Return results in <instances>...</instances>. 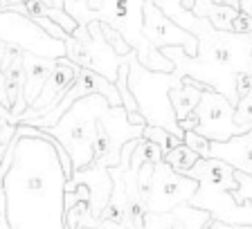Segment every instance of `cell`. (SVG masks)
Here are the masks:
<instances>
[{"mask_svg": "<svg viewBox=\"0 0 252 229\" xmlns=\"http://www.w3.org/2000/svg\"><path fill=\"white\" fill-rule=\"evenodd\" d=\"M57 137L14 135V162L2 180L11 229H65V171Z\"/></svg>", "mask_w": 252, "mask_h": 229, "instance_id": "6da1fadb", "label": "cell"}, {"mask_svg": "<svg viewBox=\"0 0 252 229\" xmlns=\"http://www.w3.org/2000/svg\"><path fill=\"white\" fill-rule=\"evenodd\" d=\"M176 25L191 31L198 38V54L189 57L183 47H164L162 54L173 61L180 79L191 77L212 86L236 106V77L239 72H252V34H234L212 27L207 18H198L185 9L180 0H153Z\"/></svg>", "mask_w": 252, "mask_h": 229, "instance_id": "7a4b0ae2", "label": "cell"}, {"mask_svg": "<svg viewBox=\"0 0 252 229\" xmlns=\"http://www.w3.org/2000/svg\"><path fill=\"white\" fill-rule=\"evenodd\" d=\"M180 84L183 79L176 72H153L137 61L135 50L128 54V88L135 94L140 113L144 114L147 124L160 126L183 140L185 130L178 126V117L169 99V90Z\"/></svg>", "mask_w": 252, "mask_h": 229, "instance_id": "3957f363", "label": "cell"}, {"mask_svg": "<svg viewBox=\"0 0 252 229\" xmlns=\"http://www.w3.org/2000/svg\"><path fill=\"white\" fill-rule=\"evenodd\" d=\"M108 108L110 104L104 94H88L84 99L74 101L65 110V114L57 121V126L45 130L52 137H57L59 144L68 151L74 171L93 164V144L94 133H97V121Z\"/></svg>", "mask_w": 252, "mask_h": 229, "instance_id": "277c9868", "label": "cell"}, {"mask_svg": "<svg viewBox=\"0 0 252 229\" xmlns=\"http://www.w3.org/2000/svg\"><path fill=\"white\" fill-rule=\"evenodd\" d=\"M144 126H135L128 121L124 106L108 108L97 121V133H94L93 144V167H120L122 146L133 137H142Z\"/></svg>", "mask_w": 252, "mask_h": 229, "instance_id": "5b68a950", "label": "cell"}, {"mask_svg": "<svg viewBox=\"0 0 252 229\" xmlns=\"http://www.w3.org/2000/svg\"><path fill=\"white\" fill-rule=\"evenodd\" d=\"M194 113L198 114V128H196V133H200V135L207 137L210 142H227L232 137L243 135V133L250 130L246 126L236 124L234 104L227 99L225 94H220L214 88L205 90Z\"/></svg>", "mask_w": 252, "mask_h": 229, "instance_id": "8992f818", "label": "cell"}, {"mask_svg": "<svg viewBox=\"0 0 252 229\" xmlns=\"http://www.w3.org/2000/svg\"><path fill=\"white\" fill-rule=\"evenodd\" d=\"M198 191V180L183 173L173 171L167 162L156 164V173H153V191L149 198V211L151 214H169L178 204H185L194 198V193Z\"/></svg>", "mask_w": 252, "mask_h": 229, "instance_id": "52a82bcc", "label": "cell"}, {"mask_svg": "<svg viewBox=\"0 0 252 229\" xmlns=\"http://www.w3.org/2000/svg\"><path fill=\"white\" fill-rule=\"evenodd\" d=\"M142 31H144L147 41L153 47H158V50L178 45V47H183L189 57L198 54V38L191 31L176 25L153 0L144 2V25H142Z\"/></svg>", "mask_w": 252, "mask_h": 229, "instance_id": "ba28073f", "label": "cell"}, {"mask_svg": "<svg viewBox=\"0 0 252 229\" xmlns=\"http://www.w3.org/2000/svg\"><path fill=\"white\" fill-rule=\"evenodd\" d=\"M79 70L81 68H79L77 63L70 61L68 57L57 58V68L47 77L45 86H43L41 94H38V99L32 104V108H27L25 113L18 117V124L27 121V119H34V117H43V114H47L50 110L57 108L63 97L68 94V90L72 88V84L77 81Z\"/></svg>", "mask_w": 252, "mask_h": 229, "instance_id": "9c48e42d", "label": "cell"}, {"mask_svg": "<svg viewBox=\"0 0 252 229\" xmlns=\"http://www.w3.org/2000/svg\"><path fill=\"white\" fill-rule=\"evenodd\" d=\"M86 184L90 189V216L101 223V214H104L106 204L113 193V177H110V169L106 167H86L72 173L65 184Z\"/></svg>", "mask_w": 252, "mask_h": 229, "instance_id": "30bf717a", "label": "cell"}, {"mask_svg": "<svg viewBox=\"0 0 252 229\" xmlns=\"http://www.w3.org/2000/svg\"><path fill=\"white\" fill-rule=\"evenodd\" d=\"M210 157L223 160L230 167H234L236 171L252 175V128L227 142H212Z\"/></svg>", "mask_w": 252, "mask_h": 229, "instance_id": "8fae6325", "label": "cell"}, {"mask_svg": "<svg viewBox=\"0 0 252 229\" xmlns=\"http://www.w3.org/2000/svg\"><path fill=\"white\" fill-rule=\"evenodd\" d=\"M23 65H25L23 101L27 104V108H32V104L38 99V94H41L47 77L57 68V58H45V57H36V54H32V52H23Z\"/></svg>", "mask_w": 252, "mask_h": 229, "instance_id": "7c38bea8", "label": "cell"}, {"mask_svg": "<svg viewBox=\"0 0 252 229\" xmlns=\"http://www.w3.org/2000/svg\"><path fill=\"white\" fill-rule=\"evenodd\" d=\"M191 11L198 18H207L212 23V27H216L220 31H232V23H234L236 14H239V9H234V7L216 5L212 0H196Z\"/></svg>", "mask_w": 252, "mask_h": 229, "instance_id": "4fadbf2b", "label": "cell"}, {"mask_svg": "<svg viewBox=\"0 0 252 229\" xmlns=\"http://www.w3.org/2000/svg\"><path fill=\"white\" fill-rule=\"evenodd\" d=\"M173 214L180 218L185 229H212V214L205 211V209H198V207H191L189 202L185 204H178L173 209Z\"/></svg>", "mask_w": 252, "mask_h": 229, "instance_id": "5bb4252c", "label": "cell"}, {"mask_svg": "<svg viewBox=\"0 0 252 229\" xmlns=\"http://www.w3.org/2000/svg\"><path fill=\"white\" fill-rule=\"evenodd\" d=\"M198 160H200V155L191 151V148H189L185 142L180 146H176V148H173L169 155H164V162H167L169 167H171L173 171L183 173V175H187V173L196 167V162H198Z\"/></svg>", "mask_w": 252, "mask_h": 229, "instance_id": "9a60e30c", "label": "cell"}, {"mask_svg": "<svg viewBox=\"0 0 252 229\" xmlns=\"http://www.w3.org/2000/svg\"><path fill=\"white\" fill-rule=\"evenodd\" d=\"M142 137L160 146L162 155H169V153H171L176 146L183 144V140H180V137H176L173 133H169V130L160 128V126H151V124L144 126V130H142Z\"/></svg>", "mask_w": 252, "mask_h": 229, "instance_id": "2e32d148", "label": "cell"}, {"mask_svg": "<svg viewBox=\"0 0 252 229\" xmlns=\"http://www.w3.org/2000/svg\"><path fill=\"white\" fill-rule=\"evenodd\" d=\"M162 160H164V155H162V151H160V146L142 137L140 146L135 148V153H133V157H131V167L128 169L137 173L142 164H147V162H151V164H160Z\"/></svg>", "mask_w": 252, "mask_h": 229, "instance_id": "e0dca14e", "label": "cell"}, {"mask_svg": "<svg viewBox=\"0 0 252 229\" xmlns=\"http://www.w3.org/2000/svg\"><path fill=\"white\" fill-rule=\"evenodd\" d=\"M101 34H104V38L108 41V45L115 50L120 57H128V54L133 52V47H131V43L126 41L124 36H122L117 29H113L110 25H106V23H101Z\"/></svg>", "mask_w": 252, "mask_h": 229, "instance_id": "ac0fdd59", "label": "cell"}, {"mask_svg": "<svg viewBox=\"0 0 252 229\" xmlns=\"http://www.w3.org/2000/svg\"><path fill=\"white\" fill-rule=\"evenodd\" d=\"M153 173H156V164H151V162L142 164L140 171L135 173L137 191H140V196L144 198V202L147 204H149V198H151V191H153Z\"/></svg>", "mask_w": 252, "mask_h": 229, "instance_id": "d6986e66", "label": "cell"}, {"mask_svg": "<svg viewBox=\"0 0 252 229\" xmlns=\"http://www.w3.org/2000/svg\"><path fill=\"white\" fill-rule=\"evenodd\" d=\"M183 142L191 148L194 153H198L200 160H207L212 153V142L207 140V137H203L200 133H196V130H185V137Z\"/></svg>", "mask_w": 252, "mask_h": 229, "instance_id": "ffe728a7", "label": "cell"}, {"mask_svg": "<svg viewBox=\"0 0 252 229\" xmlns=\"http://www.w3.org/2000/svg\"><path fill=\"white\" fill-rule=\"evenodd\" d=\"M147 229H185L173 211L169 214H147Z\"/></svg>", "mask_w": 252, "mask_h": 229, "instance_id": "44dd1931", "label": "cell"}, {"mask_svg": "<svg viewBox=\"0 0 252 229\" xmlns=\"http://www.w3.org/2000/svg\"><path fill=\"white\" fill-rule=\"evenodd\" d=\"M236 182H239V189L232 191V198L239 204H246V202L252 204V175H248L243 171H236Z\"/></svg>", "mask_w": 252, "mask_h": 229, "instance_id": "7402d4cb", "label": "cell"}, {"mask_svg": "<svg viewBox=\"0 0 252 229\" xmlns=\"http://www.w3.org/2000/svg\"><path fill=\"white\" fill-rule=\"evenodd\" d=\"M234 121L239 126L252 128V92L236 101V106H234Z\"/></svg>", "mask_w": 252, "mask_h": 229, "instance_id": "603a6c76", "label": "cell"}, {"mask_svg": "<svg viewBox=\"0 0 252 229\" xmlns=\"http://www.w3.org/2000/svg\"><path fill=\"white\" fill-rule=\"evenodd\" d=\"M142 137H133V140H128L124 146H122V155H120V169L122 171H126V169L131 167V157L133 153H135V148L140 146Z\"/></svg>", "mask_w": 252, "mask_h": 229, "instance_id": "cb8c5ba5", "label": "cell"}, {"mask_svg": "<svg viewBox=\"0 0 252 229\" xmlns=\"http://www.w3.org/2000/svg\"><path fill=\"white\" fill-rule=\"evenodd\" d=\"M232 31L234 34H252V16L239 9L234 23H232Z\"/></svg>", "mask_w": 252, "mask_h": 229, "instance_id": "d4e9b609", "label": "cell"}, {"mask_svg": "<svg viewBox=\"0 0 252 229\" xmlns=\"http://www.w3.org/2000/svg\"><path fill=\"white\" fill-rule=\"evenodd\" d=\"M250 92H252V72H239V77H236V94H239V99Z\"/></svg>", "mask_w": 252, "mask_h": 229, "instance_id": "484cf974", "label": "cell"}, {"mask_svg": "<svg viewBox=\"0 0 252 229\" xmlns=\"http://www.w3.org/2000/svg\"><path fill=\"white\" fill-rule=\"evenodd\" d=\"M0 229H11L9 220H7V202H5V189L0 182Z\"/></svg>", "mask_w": 252, "mask_h": 229, "instance_id": "4316f807", "label": "cell"}, {"mask_svg": "<svg viewBox=\"0 0 252 229\" xmlns=\"http://www.w3.org/2000/svg\"><path fill=\"white\" fill-rule=\"evenodd\" d=\"M178 126H180L183 130H196V128H198V114H196V113L187 114L185 119L178 121Z\"/></svg>", "mask_w": 252, "mask_h": 229, "instance_id": "83f0119b", "label": "cell"}, {"mask_svg": "<svg viewBox=\"0 0 252 229\" xmlns=\"http://www.w3.org/2000/svg\"><path fill=\"white\" fill-rule=\"evenodd\" d=\"M212 229H252V225H227L220 220H212Z\"/></svg>", "mask_w": 252, "mask_h": 229, "instance_id": "f1b7e54d", "label": "cell"}, {"mask_svg": "<svg viewBox=\"0 0 252 229\" xmlns=\"http://www.w3.org/2000/svg\"><path fill=\"white\" fill-rule=\"evenodd\" d=\"M239 9L252 16V0H239Z\"/></svg>", "mask_w": 252, "mask_h": 229, "instance_id": "f546056e", "label": "cell"}, {"mask_svg": "<svg viewBox=\"0 0 252 229\" xmlns=\"http://www.w3.org/2000/svg\"><path fill=\"white\" fill-rule=\"evenodd\" d=\"M0 104L5 106V108H9V99H7L5 88H2V81H0ZM9 110H11V108H9Z\"/></svg>", "mask_w": 252, "mask_h": 229, "instance_id": "4dcf8cb0", "label": "cell"}, {"mask_svg": "<svg viewBox=\"0 0 252 229\" xmlns=\"http://www.w3.org/2000/svg\"><path fill=\"white\" fill-rule=\"evenodd\" d=\"M212 2H216V5H227V7L239 9V0H212Z\"/></svg>", "mask_w": 252, "mask_h": 229, "instance_id": "1f68e13d", "label": "cell"}, {"mask_svg": "<svg viewBox=\"0 0 252 229\" xmlns=\"http://www.w3.org/2000/svg\"><path fill=\"white\" fill-rule=\"evenodd\" d=\"M7 45H9V43H5V41H0V72H2V58H5V52H7Z\"/></svg>", "mask_w": 252, "mask_h": 229, "instance_id": "d6a6232c", "label": "cell"}, {"mask_svg": "<svg viewBox=\"0 0 252 229\" xmlns=\"http://www.w3.org/2000/svg\"><path fill=\"white\" fill-rule=\"evenodd\" d=\"M101 2H104V0H88V7L90 9H99Z\"/></svg>", "mask_w": 252, "mask_h": 229, "instance_id": "836d02e7", "label": "cell"}, {"mask_svg": "<svg viewBox=\"0 0 252 229\" xmlns=\"http://www.w3.org/2000/svg\"><path fill=\"white\" fill-rule=\"evenodd\" d=\"M23 2H25V0H23Z\"/></svg>", "mask_w": 252, "mask_h": 229, "instance_id": "e575fe53", "label": "cell"}]
</instances>
